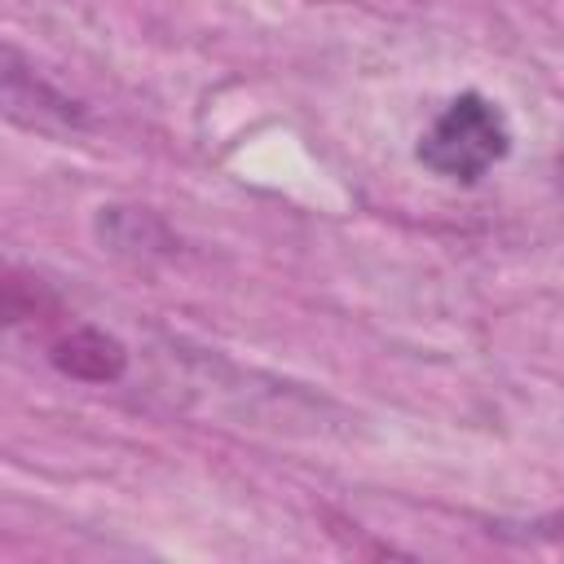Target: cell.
<instances>
[{"label": "cell", "instance_id": "5", "mask_svg": "<svg viewBox=\"0 0 564 564\" xmlns=\"http://www.w3.org/2000/svg\"><path fill=\"white\" fill-rule=\"evenodd\" d=\"M57 300L48 295V286L40 278L0 269V326H18V322H35L44 313H53Z\"/></svg>", "mask_w": 564, "mask_h": 564}, {"label": "cell", "instance_id": "1", "mask_svg": "<svg viewBox=\"0 0 564 564\" xmlns=\"http://www.w3.org/2000/svg\"><path fill=\"white\" fill-rule=\"evenodd\" d=\"M507 154H511V123L502 106L476 88L449 97L414 145V159L449 185H476Z\"/></svg>", "mask_w": 564, "mask_h": 564}, {"label": "cell", "instance_id": "2", "mask_svg": "<svg viewBox=\"0 0 564 564\" xmlns=\"http://www.w3.org/2000/svg\"><path fill=\"white\" fill-rule=\"evenodd\" d=\"M0 119L44 132V137H79L93 128L88 106L48 79L18 44L0 40Z\"/></svg>", "mask_w": 564, "mask_h": 564}, {"label": "cell", "instance_id": "3", "mask_svg": "<svg viewBox=\"0 0 564 564\" xmlns=\"http://www.w3.org/2000/svg\"><path fill=\"white\" fill-rule=\"evenodd\" d=\"M48 361L79 383H115L128 370V348L101 326H70L66 335L53 339Z\"/></svg>", "mask_w": 564, "mask_h": 564}, {"label": "cell", "instance_id": "4", "mask_svg": "<svg viewBox=\"0 0 564 564\" xmlns=\"http://www.w3.org/2000/svg\"><path fill=\"white\" fill-rule=\"evenodd\" d=\"M97 238L119 251V256H132V260H150V256H172V234L167 225L145 212V207H101L97 216Z\"/></svg>", "mask_w": 564, "mask_h": 564}]
</instances>
